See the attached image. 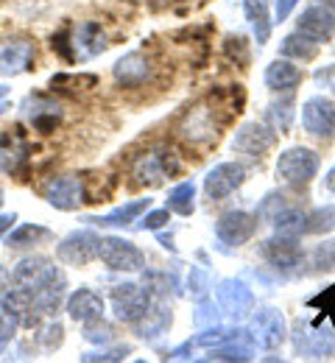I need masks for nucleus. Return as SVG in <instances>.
<instances>
[{
    "instance_id": "3c124183",
    "label": "nucleus",
    "mask_w": 335,
    "mask_h": 363,
    "mask_svg": "<svg viewBox=\"0 0 335 363\" xmlns=\"http://www.w3.org/2000/svg\"><path fill=\"white\" fill-rule=\"evenodd\" d=\"M6 285H11V272H6V269L0 266V288H6Z\"/></svg>"
},
{
    "instance_id": "a211bd4d",
    "label": "nucleus",
    "mask_w": 335,
    "mask_h": 363,
    "mask_svg": "<svg viewBox=\"0 0 335 363\" xmlns=\"http://www.w3.org/2000/svg\"><path fill=\"white\" fill-rule=\"evenodd\" d=\"M62 269L56 266V260H50L45 255H25L11 269V285L20 288L23 294H34L42 285H48L50 279H56Z\"/></svg>"
},
{
    "instance_id": "2eb2a0df",
    "label": "nucleus",
    "mask_w": 335,
    "mask_h": 363,
    "mask_svg": "<svg viewBox=\"0 0 335 363\" xmlns=\"http://www.w3.org/2000/svg\"><path fill=\"white\" fill-rule=\"evenodd\" d=\"M299 121H302V129H305L307 137L330 143L335 137V101L327 98V95H322V92L307 95L302 101Z\"/></svg>"
},
{
    "instance_id": "de8ad7c7",
    "label": "nucleus",
    "mask_w": 335,
    "mask_h": 363,
    "mask_svg": "<svg viewBox=\"0 0 335 363\" xmlns=\"http://www.w3.org/2000/svg\"><path fill=\"white\" fill-rule=\"evenodd\" d=\"M157 235V240H159V246L162 249H168L171 255H176V243H174V232H165V229H159V232H154Z\"/></svg>"
},
{
    "instance_id": "9b49d317",
    "label": "nucleus",
    "mask_w": 335,
    "mask_h": 363,
    "mask_svg": "<svg viewBox=\"0 0 335 363\" xmlns=\"http://www.w3.org/2000/svg\"><path fill=\"white\" fill-rule=\"evenodd\" d=\"M98 249H101V235L90 224H84L81 229H73L56 240V260L62 266L84 269L98 260Z\"/></svg>"
},
{
    "instance_id": "ddd939ff",
    "label": "nucleus",
    "mask_w": 335,
    "mask_h": 363,
    "mask_svg": "<svg viewBox=\"0 0 335 363\" xmlns=\"http://www.w3.org/2000/svg\"><path fill=\"white\" fill-rule=\"evenodd\" d=\"M215 302L221 308V313L232 321H243L251 316V311L257 308V296L251 291V285L243 277H224L215 285Z\"/></svg>"
},
{
    "instance_id": "e433bc0d",
    "label": "nucleus",
    "mask_w": 335,
    "mask_h": 363,
    "mask_svg": "<svg viewBox=\"0 0 335 363\" xmlns=\"http://www.w3.org/2000/svg\"><path fill=\"white\" fill-rule=\"evenodd\" d=\"M132 355V344H120V341H112V344H103L96 347L90 352H84L79 361L81 363H120Z\"/></svg>"
},
{
    "instance_id": "39448f33",
    "label": "nucleus",
    "mask_w": 335,
    "mask_h": 363,
    "mask_svg": "<svg viewBox=\"0 0 335 363\" xmlns=\"http://www.w3.org/2000/svg\"><path fill=\"white\" fill-rule=\"evenodd\" d=\"M260 260L266 263V269L274 274H280L283 279L290 277H305L307 266V249L299 243V238H288V235H271L266 240H260V249H257Z\"/></svg>"
},
{
    "instance_id": "09e8293b",
    "label": "nucleus",
    "mask_w": 335,
    "mask_h": 363,
    "mask_svg": "<svg viewBox=\"0 0 335 363\" xmlns=\"http://www.w3.org/2000/svg\"><path fill=\"white\" fill-rule=\"evenodd\" d=\"M322 190L324 193H330V196H335V165L322 177Z\"/></svg>"
},
{
    "instance_id": "2f4dec72",
    "label": "nucleus",
    "mask_w": 335,
    "mask_h": 363,
    "mask_svg": "<svg viewBox=\"0 0 335 363\" xmlns=\"http://www.w3.org/2000/svg\"><path fill=\"white\" fill-rule=\"evenodd\" d=\"M195 199H198V187H195V182L182 179L168 190V196H165V207H168L174 216L188 218V216L195 213Z\"/></svg>"
},
{
    "instance_id": "6ab92c4d",
    "label": "nucleus",
    "mask_w": 335,
    "mask_h": 363,
    "mask_svg": "<svg viewBox=\"0 0 335 363\" xmlns=\"http://www.w3.org/2000/svg\"><path fill=\"white\" fill-rule=\"evenodd\" d=\"M157 65L151 62V56L143 50H129L123 53L115 65H112V82L120 90H140L154 82Z\"/></svg>"
},
{
    "instance_id": "5fc2aeb1",
    "label": "nucleus",
    "mask_w": 335,
    "mask_h": 363,
    "mask_svg": "<svg viewBox=\"0 0 335 363\" xmlns=\"http://www.w3.org/2000/svg\"><path fill=\"white\" fill-rule=\"evenodd\" d=\"M322 3H327V6H330V9L335 11V0H322Z\"/></svg>"
},
{
    "instance_id": "dca6fc26",
    "label": "nucleus",
    "mask_w": 335,
    "mask_h": 363,
    "mask_svg": "<svg viewBox=\"0 0 335 363\" xmlns=\"http://www.w3.org/2000/svg\"><path fill=\"white\" fill-rule=\"evenodd\" d=\"M42 199L48 201V207L59 213H76L81 210L87 199V187L76 174H56L42 184Z\"/></svg>"
},
{
    "instance_id": "f257e3e1",
    "label": "nucleus",
    "mask_w": 335,
    "mask_h": 363,
    "mask_svg": "<svg viewBox=\"0 0 335 363\" xmlns=\"http://www.w3.org/2000/svg\"><path fill=\"white\" fill-rule=\"evenodd\" d=\"M221 126V109L212 101H195L179 115L174 132L188 148H210L218 143Z\"/></svg>"
},
{
    "instance_id": "c756f323",
    "label": "nucleus",
    "mask_w": 335,
    "mask_h": 363,
    "mask_svg": "<svg viewBox=\"0 0 335 363\" xmlns=\"http://www.w3.org/2000/svg\"><path fill=\"white\" fill-rule=\"evenodd\" d=\"M296 115H299V109H296V98H293V92H285V95H277V98L266 106L263 121H266L277 135H288V132L293 129Z\"/></svg>"
},
{
    "instance_id": "20e7f679",
    "label": "nucleus",
    "mask_w": 335,
    "mask_h": 363,
    "mask_svg": "<svg viewBox=\"0 0 335 363\" xmlns=\"http://www.w3.org/2000/svg\"><path fill=\"white\" fill-rule=\"evenodd\" d=\"M322 171V154L310 145H290L277 154L274 177L288 190H307Z\"/></svg>"
},
{
    "instance_id": "864d4df0",
    "label": "nucleus",
    "mask_w": 335,
    "mask_h": 363,
    "mask_svg": "<svg viewBox=\"0 0 335 363\" xmlns=\"http://www.w3.org/2000/svg\"><path fill=\"white\" fill-rule=\"evenodd\" d=\"M3 201H6V193H3V184H0V207H3Z\"/></svg>"
},
{
    "instance_id": "b1692460",
    "label": "nucleus",
    "mask_w": 335,
    "mask_h": 363,
    "mask_svg": "<svg viewBox=\"0 0 335 363\" xmlns=\"http://www.w3.org/2000/svg\"><path fill=\"white\" fill-rule=\"evenodd\" d=\"M171 324H174V308H171V302L168 299H154L151 311L132 327V333L143 344H159L171 333Z\"/></svg>"
},
{
    "instance_id": "4be33fe9",
    "label": "nucleus",
    "mask_w": 335,
    "mask_h": 363,
    "mask_svg": "<svg viewBox=\"0 0 335 363\" xmlns=\"http://www.w3.org/2000/svg\"><path fill=\"white\" fill-rule=\"evenodd\" d=\"M296 31L305 34L307 40L327 45L335 40V11L327 3H310L299 17H296Z\"/></svg>"
},
{
    "instance_id": "393cba45",
    "label": "nucleus",
    "mask_w": 335,
    "mask_h": 363,
    "mask_svg": "<svg viewBox=\"0 0 335 363\" xmlns=\"http://www.w3.org/2000/svg\"><path fill=\"white\" fill-rule=\"evenodd\" d=\"M302 82H305V70L299 67V62H290L285 56H277L263 70V84L274 95L296 92V87H302Z\"/></svg>"
},
{
    "instance_id": "49530a36",
    "label": "nucleus",
    "mask_w": 335,
    "mask_h": 363,
    "mask_svg": "<svg viewBox=\"0 0 335 363\" xmlns=\"http://www.w3.org/2000/svg\"><path fill=\"white\" fill-rule=\"evenodd\" d=\"M313 79H316V84H319V87H333V82H335V65L319 67V70L313 73Z\"/></svg>"
},
{
    "instance_id": "603ef678",
    "label": "nucleus",
    "mask_w": 335,
    "mask_h": 363,
    "mask_svg": "<svg viewBox=\"0 0 335 363\" xmlns=\"http://www.w3.org/2000/svg\"><path fill=\"white\" fill-rule=\"evenodd\" d=\"M3 98H8V87H6V84H0V101H3Z\"/></svg>"
},
{
    "instance_id": "79ce46f5",
    "label": "nucleus",
    "mask_w": 335,
    "mask_h": 363,
    "mask_svg": "<svg viewBox=\"0 0 335 363\" xmlns=\"http://www.w3.org/2000/svg\"><path fill=\"white\" fill-rule=\"evenodd\" d=\"M171 224V210L168 207H148L143 216L135 221L137 232H159Z\"/></svg>"
},
{
    "instance_id": "f03ea898",
    "label": "nucleus",
    "mask_w": 335,
    "mask_h": 363,
    "mask_svg": "<svg viewBox=\"0 0 335 363\" xmlns=\"http://www.w3.org/2000/svg\"><path fill=\"white\" fill-rule=\"evenodd\" d=\"M50 48L64 62H90V59L101 56L109 48V43H106V31L101 28V23L84 20V23H76V26L59 31Z\"/></svg>"
},
{
    "instance_id": "ea45409f",
    "label": "nucleus",
    "mask_w": 335,
    "mask_h": 363,
    "mask_svg": "<svg viewBox=\"0 0 335 363\" xmlns=\"http://www.w3.org/2000/svg\"><path fill=\"white\" fill-rule=\"evenodd\" d=\"M37 344L45 350V352H56L62 344H64V324L59 318H45V324L37 327Z\"/></svg>"
},
{
    "instance_id": "1a4fd4ad",
    "label": "nucleus",
    "mask_w": 335,
    "mask_h": 363,
    "mask_svg": "<svg viewBox=\"0 0 335 363\" xmlns=\"http://www.w3.org/2000/svg\"><path fill=\"white\" fill-rule=\"evenodd\" d=\"M109 305H112V316L118 318L120 324L135 327L151 311L154 296L148 294V288L143 282L126 279V282H118V285L109 288Z\"/></svg>"
},
{
    "instance_id": "58836bf2",
    "label": "nucleus",
    "mask_w": 335,
    "mask_h": 363,
    "mask_svg": "<svg viewBox=\"0 0 335 363\" xmlns=\"http://www.w3.org/2000/svg\"><path fill=\"white\" fill-rule=\"evenodd\" d=\"M81 338H84L87 344H93V347H103V344L118 341V330H115L112 321H106V318L101 316V318L87 321V324H81Z\"/></svg>"
},
{
    "instance_id": "f3484780",
    "label": "nucleus",
    "mask_w": 335,
    "mask_h": 363,
    "mask_svg": "<svg viewBox=\"0 0 335 363\" xmlns=\"http://www.w3.org/2000/svg\"><path fill=\"white\" fill-rule=\"evenodd\" d=\"M20 115L37 135H53L59 129L62 118H64V109L56 98H50L48 92H31L20 104Z\"/></svg>"
},
{
    "instance_id": "c9c22d12",
    "label": "nucleus",
    "mask_w": 335,
    "mask_h": 363,
    "mask_svg": "<svg viewBox=\"0 0 335 363\" xmlns=\"http://www.w3.org/2000/svg\"><path fill=\"white\" fill-rule=\"evenodd\" d=\"M335 232V204H316L310 213H307V235H316V238H324Z\"/></svg>"
},
{
    "instance_id": "4468645a",
    "label": "nucleus",
    "mask_w": 335,
    "mask_h": 363,
    "mask_svg": "<svg viewBox=\"0 0 335 363\" xmlns=\"http://www.w3.org/2000/svg\"><path fill=\"white\" fill-rule=\"evenodd\" d=\"M277 137L280 135L266 121H246L235 129L229 148H232V154H238L243 160H263L277 145Z\"/></svg>"
},
{
    "instance_id": "412c9836",
    "label": "nucleus",
    "mask_w": 335,
    "mask_h": 363,
    "mask_svg": "<svg viewBox=\"0 0 335 363\" xmlns=\"http://www.w3.org/2000/svg\"><path fill=\"white\" fill-rule=\"evenodd\" d=\"M37 43L28 37H8L0 43V79H14L34 70Z\"/></svg>"
},
{
    "instance_id": "6e6d98bb",
    "label": "nucleus",
    "mask_w": 335,
    "mask_h": 363,
    "mask_svg": "<svg viewBox=\"0 0 335 363\" xmlns=\"http://www.w3.org/2000/svg\"><path fill=\"white\" fill-rule=\"evenodd\" d=\"M333 92H335V82H333Z\"/></svg>"
},
{
    "instance_id": "37998d69",
    "label": "nucleus",
    "mask_w": 335,
    "mask_h": 363,
    "mask_svg": "<svg viewBox=\"0 0 335 363\" xmlns=\"http://www.w3.org/2000/svg\"><path fill=\"white\" fill-rule=\"evenodd\" d=\"M307 308H319L322 311V316L330 318L335 327V285H330V288H324L322 294H316V296H310L307 299Z\"/></svg>"
},
{
    "instance_id": "c03bdc74",
    "label": "nucleus",
    "mask_w": 335,
    "mask_h": 363,
    "mask_svg": "<svg viewBox=\"0 0 335 363\" xmlns=\"http://www.w3.org/2000/svg\"><path fill=\"white\" fill-rule=\"evenodd\" d=\"M227 56L229 59H235V65H240V67H246V62H249V43L240 37V34H235V37H227Z\"/></svg>"
},
{
    "instance_id": "9d476101",
    "label": "nucleus",
    "mask_w": 335,
    "mask_h": 363,
    "mask_svg": "<svg viewBox=\"0 0 335 363\" xmlns=\"http://www.w3.org/2000/svg\"><path fill=\"white\" fill-rule=\"evenodd\" d=\"M98 260L103 263L106 272H120V274H137L145 269L148 257L145 252L123 235H101V249H98Z\"/></svg>"
},
{
    "instance_id": "423d86ee",
    "label": "nucleus",
    "mask_w": 335,
    "mask_h": 363,
    "mask_svg": "<svg viewBox=\"0 0 335 363\" xmlns=\"http://www.w3.org/2000/svg\"><path fill=\"white\" fill-rule=\"evenodd\" d=\"M288 341L293 347V355L305 361H324L335 355V327H313L307 318H296L288 330Z\"/></svg>"
},
{
    "instance_id": "8fccbe9b",
    "label": "nucleus",
    "mask_w": 335,
    "mask_h": 363,
    "mask_svg": "<svg viewBox=\"0 0 335 363\" xmlns=\"http://www.w3.org/2000/svg\"><path fill=\"white\" fill-rule=\"evenodd\" d=\"M14 221H17V216H14V213H3V216H0V235H6L8 229L14 227Z\"/></svg>"
},
{
    "instance_id": "a18cd8bd",
    "label": "nucleus",
    "mask_w": 335,
    "mask_h": 363,
    "mask_svg": "<svg viewBox=\"0 0 335 363\" xmlns=\"http://www.w3.org/2000/svg\"><path fill=\"white\" fill-rule=\"evenodd\" d=\"M302 0H274V26L280 23H288V17L296 11V6H299Z\"/></svg>"
},
{
    "instance_id": "a878e982",
    "label": "nucleus",
    "mask_w": 335,
    "mask_h": 363,
    "mask_svg": "<svg viewBox=\"0 0 335 363\" xmlns=\"http://www.w3.org/2000/svg\"><path fill=\"white\" fill-rule=\"evenodd\" d=\"M64 311H67V316L73 318V321L87 324V321H93V318L103 316V311H106V299H103V294L96 291V288H90V285H79L76 291L67 294V299H64Z\"/></svg>"
},
{
    "instance_id": "4c0bfd02",
    "label": "nucleus",
    "mask_w": 335,
    "mask_h": 363,
    "mask_svg": "<svg viewBox=\"0 0 335 363\" xmlns=\"http://www.w3.org/2000/svg\"><path fill=\"white\" fill-rule=\"evenodd\" d=\"M288 204H293V201H290V196H288L285 190H268V193L257 201L254 216H257L260 224H271V218H274L280 210H285Z\"/></svg>"
},
{
    "instance_id": "cd10ccee",
    "label": "nucleus",
    "mask_w": 335,
    "mask_h": 363,
    "mask_svg": "<svg viewBox=\"0 0 335 363\" xmlns=\"http://www.w3.org/2000/svg\"><path fill=\"white\" fill-rule=\"evenodd\" d=\"M243 17L254 34V43L257 48H263L271 40V31H274V11H271V3L268 0H243Z\"/></svg>"
},
{
    "instance_id": "5701e85b",
    "label": "nucleus",
    "mask_w": 335,
    "mask_h": 363,
    "mask_svg": "<svg viewBox=\"0 0 335 363\" xmlns=\"http://www.w3.org/2000/svg\"><path fill=\"white\" fill-rule=\"evenodd\" d=\"M148 207H154V199L151 196H140V199H129V201L112 207L109 213L84 216L81 221L90 224V227H101V229H126V227H135V221L143 216Z\"/></svg>"
},
{
    "instance_id": "72a5a7b5",
    "label": "nucleus",
    "mask_w": 335,
    "mask_h": 363,
    "mask_svg": "<svg viewBox=\"0 0 335 363\" xmlns=\"http://www.w3.org/2000/svg\"><path fill=\"white\" fill-rule=\"evenodd\" d=\"M307 274H335V238H324L307 249Z\"/></svg>"
},
{
    "instance_id": "c85d7f7f",
    "label": "nucleus",
    "mask_w": 335,
    "mask_h": 363,
    "mask_svg": "<svg viewBox=\"0 0 335 363\" xmlns=\"http://www.w3.org/2000/svg\"><path fill=\"white\" fill-rule=\"evenodd\" d=\"M53 238H56V235H53L50 227L28 221V224H20V227L8 229V232L3 235V243H6V249L23 252V249H37V246H42V243H50Z\"/></svg>"
},
{
    "instance_id": "0eeeda50",
    "label": "nucleus",
    "mask_w": 335,
    "mask_h": 363,
    "mask_svg": "<svg viewBox=\"0 0 335 363\" xmlns=\"http://www.w3.org/2000/svg\"><path fill=\"white\" fill-rule=\"evenodd\" d=\"M257 227H260V221H257L254 213L240 210V207H235V210H224V213L215 218V224H212L218 252H224V255L238 252L240 246H246V243L257 235Z\"/></svg>"
},
{
    "instance_id": "f8f14e48",
    "label": "nucleus",
    "mask_w": 335,
    "mask_h": 363,
    "mask_svg": "<svg viewBox=\"0 0 335 363\" xmlns=\"http://www.w3.org/2000/svg\"><path fill=\"white\" fill-rule=\"evenodd\" d=\"M249 179V168L240 162V160H227V162H218L207 171V177L201 182V190H204V199L210 204H221L227 201L232 193H238L240 187Z\"/></svg>"
},
{
    "instance_id": "aec40b11",
    "label": "nucleus",
    "mask_w": 335,
    "mask_h": 363,
    "mask_svg": "<svg viewBox=\"0 0 335 363\" xmlns=\"http://www.w3.org/2000/svg\"><path fill=\"white\" fill-rule=\"evenodd\" d=\"M25 316H28V296L14 285L0 288V352L25 327Z\"/></svg>"
},
{
    "instance_id": "473e14b6",
    "label": "nucleus",
    "mask_w": 335,
    "mask_h": 363,
    "mask_svg": "<svg viewBox=\"0 0 335 363\" xmlns=\"http://www.w3.org/2000/svg\"><path fill=\"white\" fill-rule=\"evenodd\" d=\"M277 56H285L290 62H313L316 56H319V43H313V40H307L305 34H299V31H290L285 34L283 40H280V50H277Z\"/></svg>"
},
{
    "instance_id": "7ed1b4c3",
    "label": "nucleus",
    "mask_w": 335,
    "mask_h": 363,
    "mask_svg": "<svg viewBox=\"0 0 335 363\" xmlns=\"http://www.w3.org/2000/svg\"><path fill=\"white\" fill-rule=\"evenodd\" d=\"M179 174H182V160L176 148L168 143L148 145L132 162V184L137 187H157L162 182L176 179Z\"/></svg>"
},
{
    "instance_id": "bb28decb",
    "label": "nucleus",
    "mask_w": 335,
    "mask_h": 363,
    "mask_svg": "<svg viewBox=\"0 0 335 363\" xmlns=\"http://www.w3.org/2000/svg\"><path fill=\"white\" fill-rule=\"evenodd\" d=\"M28 140L23 135V129H8L0 137V174H20V168L28 162Z\"/></svg>"
},
{
    "instance_id": "f704fd0d",
    "label": "nucleus",
    "mask_w": 335,
    "mask_h": 363,
    "mask_svg": "<svg viewBox=\"0 0 335 363\" xmlns=\"http://www.w3.org/2000/svg\"><path fill=\"white\" fill-rule=\"evenodd\" d=\"M185 291L193 302H204L210 299L212 294V274L207 266H198V263H191L188 269V277H185Z\"/></svg>"
},
{
    "instance_id": "7c9ffc66",
    "label": "nucleus",
    "mask_w": 335,
    "mask_h": 363,
    "mask_svg": "<svg viewBox=\"0 0 335 363\" xmlns=\"http://www.w3.org/2000/svg\"><path fill=\"white\" fill-rule=\"evenodd\" d=\"M268 227L277 235H288V238H305L307 235V210H302L299 204H288L285 210H280Z\"/></svg>"
},
{
    "instance_id": "6e6552de",
    "label": "nucleus",
    "mask_w": 335,
    "mask_h": 363,
    "mask_svg": "<svg viewBox=\"0 0 335 363\" xmlns=\"http://www.w3.org/2000/svg\"><path fill=\"white\" fill-rule=\"evenodd\" d=\"M288 318L280 308H254L246 318V333L254 344V350L274 352L288 341Z\"/></svg>"
},
{
    "instance_id": "a19ab883",
    "label": "nucleus",
    "mask_w": 335,
    "mask_h": 363,
    "mask_svg": "<svg viewBox=\"0 0 335 363\" xmlns=\"http://www.w3.org/2000/svg\"><path fill=\"white\" fill-rule=\"evenodd\" d=\"M221 321H224V313H221L218 302H212V299L195 302V311H193V327L195 330H207V327L221 324Z\"/></svg>"
}]
</instances>
